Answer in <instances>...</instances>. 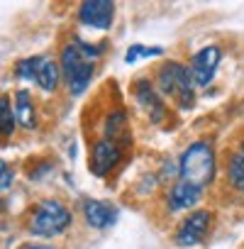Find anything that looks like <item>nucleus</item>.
I'll return each instance as SVG.
<instances>
[{
    "label": "nucleus",
    "instance_id": "nucleus-1",
    "mask_svg": "<svg viewBox=\"0 0 244 249\" xmlns=\"http://www.w3.org/2000/svg\"><path fill=\"white\" fill-rule=\"evenodd\" d=\"M100 56V49L93 47V44H86L81 39L71 42L69 47H64V54H61V66H64V76L69 81V88L73 95H81L90 78H93V61Z\"/></svg>",
    "mask_w": 244,
    "mask_h": 249
},
{
    "label": "nucleus",
    "instance_id": "nucleus-2",
    "mask_svg": "<svg viewBox=\"0 0 244 249\" xmlns=\"http://www.w3.org/2000/svg\"><path fill=\"white\" fill-rule=\"evenodd\" d=\"M181 181L191 186H208L215 176V152L208 142H193L181 157Z\"/></svg>",
    "mask_w": 244,
    "mask_h": 249
},
{
    "label": "nucleus",
    "instance_id": "nucleus-3",
    "mask_svg": "<svg viewBox=\"0 0 244 249\" xmlns=\"http://www.w3.org/2000/svg\"><path fill=\"white\" fill-rule=\"evenodd\" d=\"M159 86H161V93L171 95L181 107H191L195 100L193 98V76L178 61H169L159 69Z\"/></svg>",
    "mask_w": 244,
    "mask_h": 249
},
{
    "label": "nucleus",
    "instance_id": "nucleus-4",
    "mask_svg": "<svg viewBox=\"0 0 244 249\" xmlns=\"http://www.w3.org/2000/svg\"><path fill=\"white\" fill-rule=\"evenodd\" d=\"M71 225V213L59 200H44L37 205L32 215V234L37 237H54L61 234Z\"/></svg>",
    "mask_w": 244,
    "mask_h": 249
},
{
    "label": "nucleus",
    "instance_id": "nucleus-5",
    "mask_svg": "<svg viewBox=\"0 0 244 249\" xmlns=\"http://www.w3.org/2000/svg\"><path fill=\"white\" fill-rule=\"evenodd\" d=\"M120 159H122V147L115 140L105 137L90 152V169H93L95 176H105L120 164Z\"/></svg>",
    "mask_w": 244,
    "mask_h": 249
},
{
    "label": "nucleus",
    "instance_id": "nucleus-6",
    "mask_svg": "<svg viewBox=\"0 0 244 249\" xmlns=\"http://www.w3.org/2000/svg\"><path fill=\"white\" fill-rule=\"evenodd\" d=\"M208 225H210V213H208V210H195V213H191V215L181 222V227H178V232H176V244H178V247H193V244H198V242L205 237Z\"/></svg>",
    "mask_w": 244,
    "mask_h": 249
},
{
    "label": "nucleus",
    "instance_id": "nucleus-7",
    "mask_svg": "<svg viewBox=\"0 0 244 249\" xmlns=\"http://www.w3.org/2000/svg\"><path fill=\"white\" fill-rule=\"evenodd\" d=\"M81 22L95 30H107L112 25V15H115V5L107 3V0H88V3L81 5L78 10Z\"/></svg>",
    "mask_w": 244,
    "mask_h": 249
},
{
    "label": "nucleus",
    "instance_id": "nucleus-8",
    "mask_svg": "<svg viewBox=\"0 0 244 249\" xmlns=\"http://www.w3.org/2000/svg\"><path fill=\"white\" fill-rule=\"evenodd\" d=\"M220 64V49L217 47H205L200 49L195 56H193V64H191V76H193V83L198 86H208L212 81V73Z\"/></svg>",
    "mask_w": 244,
    "mask_h": 249
},
{
    "label": "nucleus",
    "instance_id": "nucleus-9",
    "mask_svg": "<svg viewBox=\"0 0 244 249\" xmlns=\"http://www.w3.org/2000/svg\"><path fill=\"white\" fill-rule=\"evenodd\" d=\"M83 215H86L88 225L95 227V230H105V227L115 225V220H117L115 205L103 203V200H86L83 203Z\"/></svg>",
    "mask_w": 244,
    "mask_h": 249
},
{
    "label": "nucleus",
    "instance_id": "nucleus-10",
    "mask_svg": "<svg viewBox=\"0 0 244 249\" xmlns=\"http://www.w3.org/2000/svg\"><path fill=\"white\" fill-rule=\"evenodd\" d=\"M200 193H203V188L191 186L186 181H178L169 193V205H171V210H188L200 200Z\"/></svg>",
    "mask_w": 244,
    "mask_h": 249
},
{
    "label": "nucleus",
    "instance_id": "nucleus-11",
    "mask_svg": "<svg viewBox=\"0 0 244 249\" xmlns=\"http://www.w3.org/2000/svg\"><path fill=\"white\" fill-rule=\"evenodd\" d=\"M135 93H137L139 103L147 107V112L152 115V120H154V122H159V120L164 117V103H161V98L152 90V86H149L147 81H137Z\"/></svg>",
    "mask_w": 244,
    "mask_h": 249
},
{
    "label": "nucleus",
    "instance_id": "nucleus-12",
    "mask_svg": "<svg viewBox=\"0 0 244 249\" xmlns=\"http://www.w3.org/2000/svg\"><path fill=\"white\" fill-rule=\"evenodd\" d=\"M37 86L42 88V90H47V93H52V90H56V86H59V66L52 61V59H47V56H39V66H37Z\"/></svg>",
    "mask_w": 244,
    "mask_h": 249
},
{
    "label": "nucleus",
    "instance_id": "nucleus-13",
    "mask_svg": "<svg viewBox=\"0 0 244 249\" xmlns=\"http://www.w3.org/2000/svg\"><path fill=\"white\" fill-rule=\"evenodd\" d=\"M15 120L25 130L35 127V103L27 90H17V95H15Z\"/></svg>",
    "mask_w": 244,
    "mask_h": 249
},
{
    "label": "nucleus",
    "instance_id": "nucleus-14",
    "mask_svg": "<svg viewBox=\"0 0 244 249\" xmlns=\"http://www.w3.org/2000/svg\"><path fill=\"white\" fill-rule=\"evenodd\" d=\"M15 130V107L10 105L8 95H0V140L10 137Z\"/></svg>",
    "mask_w": 244,
    "mask_h": 249
},
{
    "label": "nucleus",
    "instance_id": "nucleus-15",
    "mask_svg": "<svg viewBox=\"0 0 244 249\" xmlns=\"http://www.w3.org/2000/svg\"><path fill=\"white\" fill-rule=\"evenodd\" d=\"M227 176H229V183L237 191H244V152L232 154L229 166H227Z\"/></svg>",
    "mask_w": 244,
    "mask_h": 249
},
{
    "label": "nucleus",
    "instance_id": "nucleus-16",
    "mask_svg": "<svg viewBox=\"0 0 244 249\" xmlns=\"http://www.w3.org/2000/svg\"><path fill=\"white\" fill-rule=\"evenodd\" d=\"M37 66H39V56L22 59V61H17V66H15V73H17V78L35 81V78H37Z\"/></svg>",
    "mask_w": 244,
    "mask_h": 249
},
{
    "label": "nucleus",
    "instance_id": "nucleus-17",
    "mask_svg": "<svg viewBox=\"0 0 244 249\" xmlns=\"http://www.w3.org/2000/svg\"><path fill=\"white\" fill-rule=\"evenodd\" d=\"M159 54H161V47H139V44H135V47L127 52L125 61H127V64H135V61L142 59V56H159Z\"/></svg>",
    "mask_w": 244,
    "mask_h": 249
},
{
    "label": "nucleus",
    "instance_id": "nucleus-18",
    "mask_svg": "<svg viewBox=\"0 0 244 249\" xmlns=\"http://www.w3.org/2000/svg\"><path fill=\"white\" fill-rule=\"evenodd\" d=\"M10 183H13V171L8 169V164L3 159H0V191L10 188Z\"/></svg>",
    "mask_w": 244,
    "mask_h": 249
},
{
    "label": "nucleus",
    "instance_id": "nucleus-19",
    "mask_svg": "<svg viewBox=\"0 0 244 249\" xmlns=\"http://www.w3.org/2000/svg\"><path fill=\"white\" fill-rule=\"evenodd\" d=\"M27 249H52V247H39V244H35V247H27Z\"/></svg>",
    "mask_w": 244,
    "mask_h": 249
},
{
    "label": "nucleus",
    "instance_id": "nucleus-20",
    "mask_svg": "<svg viewBox=\"0 0 244 249\" xmlns=\"http://www.w3.org/2000/svg\"><path fill=\"white\" fill-rule=\"evenodd\" d=\"M3 208H5V203H3V200H0V210H3Z\"/></svg>",
    "mask_w": 244,
    "mask_h": 249
},
{
    "label": "nucleus",
    "instance_id": "nucleus-21",
    "mask_svg": "<svg viewBox=\"0 0 244 249\" xmlns=\"http://www.w3.org/2000/svg\"><path fill=\"white\" fill-rule=\"evenodd\" d=\"M242 152H244V149H242Z\"/></svg>",
    "mask_w": 244,
    "mask_h": 249
}]
</instances>
